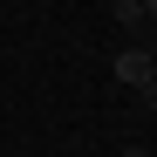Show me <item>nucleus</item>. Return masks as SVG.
Returning a JSON list of instances; mask_svg holds the SVG:
<instances>
[{"instance_id":"1","label":"nucleus","mask_w":157,"mask_h":157,"mask_svg":"<svg viewBox=\"0 0 157 157\" xmlns=\"http://www.w3.org/2000/svg\"><path fill=\"white\" fill-rule=\"evenodd\" d=\"M116 82L123 89H150L157 82V75H150V48H137V41L123 48V55H116Z\"/></svg>"},{"instance_id":"2","label":"nucleus","mask_w":157,"mask_h":157,"mask_svg":"<svg viewBox=\"0 0 157 157\" xmlns=\"http://www.w3.org/2000/svg\"><path fill=\"white\" fill-rule=\"evenodd\" d=\"M116 21H123V28H144V14H137V0H116Z\"/></svg>"},{"instance_id":"3","label":"nucleus","mask_w":157,"mask_h":157,"mask_svg":"<svg viewBox=\"0 0 157 157\" xmlns=\"http://www.w3.org/2000/svg\"><path fill=\"white\" fill-rule=\"evenodd\" d=\"M137 14H144V21H157V0H137Z\"/></svg>"},{"instance_id":"4","label":"nucleus","mask_w":157,"mask_h":157,"mask_svg":"<svg viewBox=\"0 0 157 157\" xmlns=\"http://www.w3.org/2000/svg\"><path fill=\"white\" fill-rule=\"evenodd\" d=\"M123 157H150V150H144V144H123Z\"/></svg>"},{"instance_id":"5","label":"nucleus","mask_w":157,"mask_h":157,"mask_svg":"<svg viewBox=\"0 0 157 157\" xmlns=\"http://www.w3.org/2000/svg\"><path fill=\"white\" fill-rule=\"evenodd\" d=\"M137 96H144V102H150V109H157V82H150V89H137Z\"/></svg>"},{"instance_id":"6","label":"nucleus","mask_w":157,"mask_h":157,"mask_svg":"<svg viewBox=\"0 0 157 157\" xmlns=\"http://www.w3.org/2000/svg\"><path fill=\"white\" fill-rule=\"evenodd\" d=\"M150 75H157V41H150Z\"/></svg>"}]
</instances>
